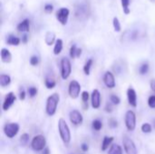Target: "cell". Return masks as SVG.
<instances>
[{"mask_svg": "<svg viewBox=\"0 0 155 154\" xmlns=\"http://www.w3.org/2000/svg\"><path fill=\"white\" fill-rule=\"evenodd\" d=\"M59 102L60 95L58 93H54L47 98L45 104V113L48 116H54L55 114Z\"/></svg>", "mask_w": 155, "mask_h": 154, "instance_id": "1", "label": "cell"}, {"mask_svg": "<svg viewBox=\"0 0 155 154\" xmlns=\"http://www.w3.org/2000/svg\"><path fill=\"white\" fill-rule=\"evenodd\" d=\"M58 131L63 143L65 145H68L71 142V132L68 124L63 118H60L58 121Z\"/></svg>", "mask_w": 155, "mask_h": 154, "instance_id": "2", "label": "cell"}, {"mask_svg": "<svg viewBox=\"0 0 155 154\" xmlns=\"http://www.w3.org/2000/svg\"><path fill=\"white\" fill-rule=\"evenodd\" d=\"M60 71L61 77L63 80H67L72 74V64L71 61L67 57H63L60 62Z\"/></svg>", "mask_w": 155, "mask_h": 154, "instance_id": "3", "label": "cell"}, {"mask_svg": "<svg viewBox=\"0 0 155 154\" xmlns=\"http://www.w3.org/2000/svg\"><path fill=\"white\" fill-rule=\"evenodd\" d=\"M74 15L79 20H84L89 15V8L88 5L84 3H79L75 5L74 7Z\"/></svg>", "mask_w": 155, "mask_h": 154, "instance_id": "4", "label": "cell"}, {"mask_svg": "<svg viewBox=\"0 0 155 154\" xmlns=\"http://www.w3.org/2000/svg\"><path fill=\"white\" fill-rule=\"evenodd\" d=\"M124 123L129 132H134L136 128V114L134 111H127L124 117Z\"/></svg>", "mask_w": 155, "mask_h": 154, "instance_id": "5", "label": "cell"}, {"mask_svg": "<svg viewBox=\"0 0 155 154\" xmlns=\"http://www.w3.org/2000/svg\"><path fill=\"white\" fill-rule=\"evenodd\" d=\"M46 140L43 135H36L33 138L31 143V147L34 151L41 152L45 148Z\"/></svg>", "mask_w": 155, "mask_h": 154, "instance_id": "6", "label": "cell"}, {"mask_svg": "<svg viewBox=\"0 0 155 154\" xmlns=\"http://www.w3.org/2000/svg\"><path fill=\"white\" fill-rule=\"evenodd\" d=\"M19 124L16 123H6L4 127V133L5 134V136L9 139L14 138L19 132Z\"/></svg>", "mask_w": 155, "mask_h": 154, "instance_id": "7", "label": "cell"}, {"mask_svg": "<svg viewBox=\"0 0 155 154\" xmlns=\"http://www.w3.org/2000/svg\"><path fill=\"white\" fill-rule=\"evenodd\" d=\"M81 89H82L81 84L76 80L71 81L69 84V86H68V93H69L70 97L72 99H77L80 95Z\"/></svg>", "mask_w": 155, "mask_h": 154, "instance_id": "8", "label": "cell"}, {"mask_svg": "<svg viewBox=\"0 0 155 154\" xmlns=\"http://www.w3.org/2000/svg\"><path fill=\"white\" fill-rule=\"evenodd\" d=\"M123 143H124V148L126 154H138V150L136 148V145L131 138H129L128 136H124Z\"/></svg>", "mask_w": 155, "mask_h": 154, "instance_id": "9", "label": "cell"}, {"mask_svg": "<svg viewBox=\"0 0 155 154\" xmlns=\"http://www.w3.org/2000/svg\"><path fill=\"white\" fill-rule=\"evenodd\" d=\"M69 15H70V10L67 7H61L56 11L55 17L62 25H65L68 22Z\"/></svg>", "mask_w": 155, "mask_h": 154, "instance_id": "10", "label": "cell"}, {"mask_svg": "<svg viewBox=\"0 0 155 154\" xmlns=\"http://www.w3.org/2000/svg\"><path fill=\"white\" fill-rule=\"evenodd\" d=\"M69 119H70V122L75 126L81 125L83 123V121H84V117L78 110L71 111L69 113Z\"/></svg>", "mask_w": 155, "mask_h": 154, "instance_id": "11", "label": "cell"}, {"mask_svg": "<svg viewBox=\"0 0 155 154\" xmlns=\"http://www.w3.org/2000/svg\"><path fill=\"white\" fill-rule=\"evenodd\" d=\"M103 81H104V84H105V86L109 89H113L116 86L114 75L110 71L105 72V74H104V77H103Z\"/></svg>", "mask_w": 155, "mask_h": 154, "instance_id": "12", "label": "cell"}, {"mask_svg": "<svg viewBox=\"0 0 155 154\" xmlns=\"http://www.w3.org/2000/svg\"><path fill=\"white\" fill-rule=\"evenodd\" d=\"M15 100H16V97H15V93H14L13 92L8 93L5 95V100H4V103H3V106H2L3 111H5H5L9 110V109H10V107L15 103Z\"/></svg>", "mask_w": 155, "mask_h": 154, "instance_id": "13", "label": "cell"}, {"mask_svg": "<svg viewBox=\"0 0 155 154\" xmlns=\"http://www.w3.org/2000/svg\"><path fill=\"white\" fill-rule=\"evenodd\" d=\"M91 103L94 109H99L101 106V93L98 89H94L91 94Z\"/></svg>", "mask_w": 155, "mask_h": 154, "instance_id": "14", "label": "cell"}, {"mask_svg": "<svg viewBox=\"0 0 155 154\" xmlns=\"http://www.w3.org/2000/svg\"><path fill=\"white\" fill-rule=\"evenodd\" d=\"M127 99L128 103L133 107H137V93L133 87H129L127 89Z\"/></svg>", "mask_w": 155, "mask_h": 154, "instance_id": "15", "label": "cell"}, {"mask_svg": "<svg viewBox=\"0 0 155 154\" xmlns=\"http://www.w3.org/2000/svg\"><path fill=\"white\" fill-rule=\"evenodd\" d=\"M0 54H1V61L4 64H10L12 62V54L8 49L2 48L0 51Z\"/></svg>", "mask_w": 155, "mask_h": 154, "instance_id": "16", "label": "cell"}, {"mask_svg": "<svg viewBox=\"0 0 155 154\" xmlns=\"http://www.w3.org/2000/svg\"><path fill=\"white\" fill-rule=\"evenodd\" d=\"M16 29L18 32H23V33H27L30 31V21L28 19H24L22 22H20L17 26Z\"/></svg>", "mask_w": 155, "mask_h": 154, "instance_id": "17", "label": "cell"}, {"mask_svg": "<svg viewBox=\"0 0 155 154\" xmlns=\"http://www.w3.org/2000/svg\"><path fill=\"white\" fill-rule=\"evenodd\" d=\"M56 41V38H55V34L52 31H47L46 34H45V44L48 45V46H51L53 44H54Z\"/></svg>", "mask_w": 155, "mask_h": 154, "instance_id": "18", "label": "cell"}, {"mask_svg": "<svg viewBox=\"0 0 155 154\" xmlns=\"http://www.w3.org/2000/svg\"><path fill=\"white\" fill-rule=\"evenodd\" d=\"M54 55L60 54L61 52H62V50H63V46H64V42H63V40L60 39V38L56 39V41H55V43H54Z\"/></svg>", "mask_w": 155, "mask_h": 154, "instance_id": "19", "label": "cell"}, {"mask_svg": "<svg viewBox=\"0 0 155 154\" xmlns=\"http://www.w3.org/2000/svg\"><path fill=\"white\" fill-rule=\"evenodd\" d=\"M21 43V39L15 35H13V34H10L7 36V39H6V44H9V45H15V46H17L19 45Z\"/></svg>", "mask_w": 155, "mask_h": 154, "instance_id": "20", "label": "cell"}, {"mask_svg": "<svg viewBox=\"0 0 155 154\" xmlns=\"http://www.w3.org/2000/svg\"><path fill=\"white\" fill-rule=\"evenodd\" d=\"M11 84V77L8 74H1L0 75V85L1 87H6Z\"/></svg>", "mask_w": 155, "mask_h": 154, "instance_id": "21", "label": "cell"}, {"mask_svg": "<svg viewBox=\"0 0 155 154\" xmlns=\"http://www.w3.org/2000/svg\"><path fill=\"white\" fill-rule=\"evenodd\" d=\"M114 137H108V136H105L103 140V143H102V151L103 152H105L109 146L112 144V143L114 142Z\"/></svg>", "mask_w": 155, "mask_h": 154, "instance_id": "22", "label": "cell"}, {"mask_svg": "<svg viewBox=\"0 0 155 154\" xmlns=\"http://www.w3.org/2000/svg\"><path fill=\"white\" fill-rule=\"evenodd\" d=\"M108 154H123V149L119 144L114 143L111 145Z\"/></svg>", "mask_w": 155, "mask_h": 154, "instance_id": "23", "label": "cell"}, {"mask_svg": "<svg viewBox=\"0 0 155 154\" xmlns=\"http://www.w3.org/2000/svg\"><path fill=\"white\" fill-rule=\"evenodd\" d=\"M81 98H82V101H83V108L84 110H87L88 109V100L90 98V94L88 92L84 91L81 93Z\"/></svg>", "mask_w": 155, "mask_h": 154, "instance_id": "24", "label": "cell"}, {"mask_svg": "<svg viewBox=\"0 0 155 154\" xmlns=\"http://www.w3.org/2000/svg\"><path fill=\"white\" fill-rule=\"evenodd\" d=\"M93 63H94V60L92 58L88 59L87 62L85 63L84 66V72L86 75H89L90 73H91V68H92V65H93Z\"/></svg>", "mask_w": 155, "mask_h": 154, "instance_id": "25", "label": "cell"}, {"mask_svg": "<svg viewBox=\"0 0 155 154\" xmlns=\"http://www.w3.org/2000/svg\"><path fill=\"white\" fill-rule=\"evenodd\" d=\"M121 3H122V7H123L124 13L125 15H129L131 13V10L129 8V5H130L131 1L130 0H121Z\"/></svg>", "mask_w": 155, "mask_h": 154, "instance_id": "26", "label": "cell"}, {"mask_svg": "<svg viewBox=\"0 0 155 154\" xmlns=\"http://www.w3.org/2000/svg\"><path fill=\"white\" fill-rule=\"evenodd\" d=\"M45 87L47 89H54L55 87V85H56V83L53 78L46 77L45 80Z\"/></svg>", "mask_w": 155, "mask_h": 154, "instance_id": "27", "label": "cell"}, {"mask_svg": "<svg viewBox=\"0 0 155 154\" xmlns=\"http://www.w3.org/2000/svg\"><path fill=\"white\" fill-rule=\"evenodd\" d=\"M113 25H114V29L115 32H121L122 30V26H121V23L119 21V19L117 17H114L113 19Z\"/></svg>", "mask_w": 155, "mask_h": 154, "instance_id": "28", "label": "cell"}, {"mask_svg": "<svg viewBox=\"0 0 155 154\" xmlns=\"http://www.w3.org/2000/svg\"><path fill=\"white\" fill-rule=\"evenodd\" d=\"M92 126H93V129H94V130H95V131H100V130H102V128H103V123H102L100 120H94V121H93Z\"/></svg>", "mask_w": 155, "mask_h": 154, "instance_id": "29", "label": "cell"}, {"mask_svg": "<svg viewBox=\"0 0 155 154\" xmlns=\"http://www.w3.org/2000/svg\"><path fill=\"white\" fill-rule=\"evenodd\" d=\"M148 72H149V64H148L147 63L143 64L140 66V68H139V73H140V74L144 75V74H146Z\"/></svg>", "mask_w": 155, "mask_h": 154, "instance_id": "30", "label": "cell"}, {"mask_svg": "<svg viewBox=\"0 0 155 154\" xmlns=\"http://www.w3.org/2000/svg\"><path fill=\"white\" fill-rule=\"evenodd\" d=\"M141 129H142V132L143 133H150L152 132V130H153V127H152V125L150 123H143L142 125V128Z\"/></svg>", "mask_w": 155, "mask_h": 154, "instance_id": "31", "label": "cell"}, {"mask_svg": "<svg viewBox=\"0 0 155 154\" xmlns=\"http://www.w3.org/2000/svg\"><path fill=\"white\" fill-rule=\"evenodd\" d=\"M27 92H28V94H29V96H30L31 98L35 97V96L37 95V93H38V90H37V88H36V87H34V86L29 87V88H28V90H27Z\"/></svg>", "mask_w": 155, "mask_h": 154, "instance_id": "32", "label": "cell"}, {"mask_svg": "<svg viewBox=\"0 0 155 154\" xmlns=\"http://www.w3.org/2000/svg\"><path fill=\"white\" fill-rule=\"evenodd\" d=\"M110 100H111V103L113 104H114V105H118L121 103V99L117 95H115V94H112L110 96Z\"/></svg>", "mask_w": 155, "mask_h": 154, "instance_id": "33", "label": "cell"}, {"mask_svg": "<svg viewBox=\"0 0 155 154\" xmlns=\"http://www.w3.org/2000/svg\"><path fill=\"white\" fill-rule=\"evenodd\" d=\"M76 50H77V47L75 44H73L71 47H70V57L72 59H74L76 58Z\"/></svg>", "mask_w": 155, "mask_h": 154, "instance_id": "34", "label": "cell"}, {"mask_svg": "<svg viewBox=\"0 0 155 154\" xmlns=\"http://www.w3.org/2000/svg\"><path fill=\"white\" fill-rule=\"evenodd\" d=\"M29 62H30V64H31V65L36 66V65L39 64V57L36 56V55H33V56H31Z\"/></svg>", "mask_w": 155, "mask_h": 154, "instance_id": "35", "label": "cell"}, {"mask_svg": "<svg viewBox=\"0 0 155 154\" xmlns=\"http://www.w3.org/2000/svg\"><path fill=\"white\" fill-rule=\"evenodd\" d=\"M29 141V135L27 133H24L22 134V136L20 137V142L22 145H26V143Z\"/></svg>", "mask_w": 155, "mask_h": 154, "instance_id": "36", "label": "cell"}, {"mask_svg": "<svg viewBox=\"0 0 155 154\" xmlns=\"http://www.w3.org/2000/svg\"><path fill=\"white\" fill-rule=\"evenodd\" d=\"M148 105L150 108L155 109V95H151L148 99Z\"/></svg>", "mask_w": 155, "mask_h": 154, "instance_id": "37", "label": "cell"}, {"mask_svg": "<svg viewBox=\"0 0 155 154\" xmlns=\"http://www.w3.org/2000/svg\"><path fill=\"white\" fill-rule=\"evenodd\" d=\"M44 10H45V13L51 14V13L54 11V5H51V4H46V5H45V7H44Z\"/></svg>", "mask_w": 155, "mask_h": 154, "instance_id": "38", "label": "cell"}, {"mask_svg": "<svg viewBox=\"0 0 155 154\" xmlns=\"http://www.w3.org/2000/svg\"><path fill=\"white\" fill-rule=\"evenodd\" d=\"M109 126L111 127V128H116L117 126H118V123H117V121L116 120H114V119H110L109 120Z\"/></svg>", "mask_w": 155, "mask_h": 154, "instance_id": "39", "label": "cell"}, {"mask_svg": "<svg viewBox=\"0 0 155 154\" xmlns=\"http://www.w3.org/2000/svg\"><path fill=\"white\" fill-rule=\"evenodd\" d=\"M19 99L21 101H24L25 99V92L24 89H21L20 90V93H19Z\"/></svg>", "mask_w": 155, "mask_h": 154, "instance_id": "40", "label": "cell"}, {"mask_svg": "<svg viewBox=\"0 0 155 154\" xmlns=\"http://www.w3.org/2000/svg\"><path fill=\"white\" fill-rule=\"evenodd\" d=\"M150 87L152 89V91L155 93V79H152L150 82Z\"/></svg>", "mask_w": 155, "mask_h": 154, "instance_id": "41", "label": "cell"}, {"mask_svg": "<svg viewBox=\"0 0 155 154\" xmlns=\"http://www.w3.org/2000/svg\"><path fill=\"white\" fill-rule=\"evenodd\" d=\"M81 149H82L83 152H87L88 149H89V146H88L86 143H83V144L81 145Z\"/></svg>", "mask_w": 155, "mask_h": 154, "instance_id": "42", "label": "cell"}, {"mask_svg": "<svg viewBox=\"0 0 155 154\" xmlns=\"http://www.w3.org/2000/svg\"><path fill=\"white\" fill-rule=\"evenodd\" d=\"M105 111H106L107 113H112L113 108H112L111 104H109V103H107V104H106V106H105Z\"/></svg>", "mask_w": 155, "mask_h": 154, "instance_id": "43", "label": "cell"}, {"mask_svg": "<svg viewBox=\"0 0 155 154\" xmlns=\"http://www.w3.org/2000/svg\"><path fill=\"white\" fill-rule=\"evenodd\" d=\"M27 41H28V36H27L26 34H24V35L22 36V43L26 44V43H27Z\"/></svg>", "mask_w": 155, "mask_h": 154, "instance_id": "44", "label": "cell"}, {"mask_svg": "<svg viewBox=\"0 0 155 154\" xmlns=\"http://www.w3.org/2000/svg\"><path fill=\"white\" fill-rule=\"evenodd\" d=\"M81 55H82V49L77 48V50H76V58H79Z\"/></svg>", "mask_w": 155, "mask_h": 154, "instance_id": "45", "label": "cell"}, {"mask_svg": "<svg viewBox=\"0 0 155 154\" xmlns=\"http://www.w3.org/2000/svg\"><path fill=\"white\" fill-rule=\"evenodd\" d=\"M42 154H50V151H49V149L48 148H45L44 150H43V152Z\"/></svg>", "mask_w": 155, "mask_h": 154, "instance_id": "46", "label": "cell"}]
</instances>
